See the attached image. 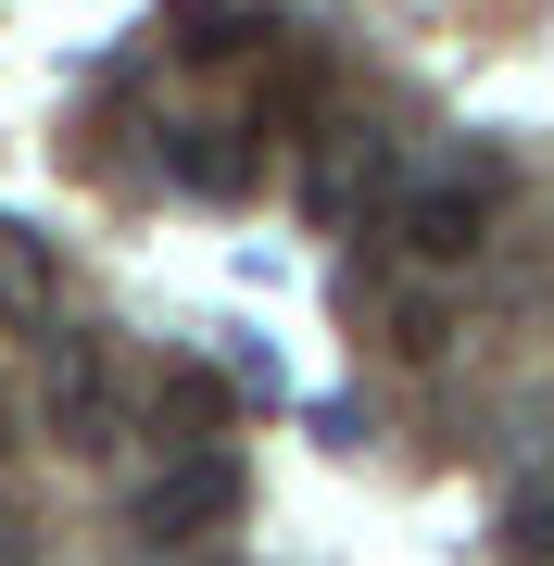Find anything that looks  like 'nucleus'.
<instances>
[{"mask_svg":"<svg viewBox=\"0 0 554 566\" xmlns=\"http://www.w3.org/2000/svg\"><path fill=\"white\" fill-rule=\"evenodd\" d=\"M492 202H504V164H453V177H416L404 202H390V240L416 264H467L492 240Z\"/></svg>","mask_w":554,"mask_h":566,"instance_id":"obj_1","label":"nucleus"},{"mask_svg":"<svg viewBox=\"0 0 554 566\" xmlns=\"http://www.w3.org/2000/svg\"><path fill=\"white\" fill-rule=\"evenodd\" d=\"M227 516H240V465H227V453H189V465H165V479L139 491L151 542H202V528H227Z\"/></svg>","mask_w":554,"mask_h":566,"instance_id":"obj_2","label":"nucleus"},{"mask_svg":"<svg viewBox=\"0 0 554 566\" xmlns=\"http://www.w3.org/2000/svg\"><path fill=\"white\" fill-rule=\"evenodd\" d=\"M51 428H63V453H114V378H102V353H63L51 365Z\"/></svg>","mask_w":554,"mask_h":566,"instance_id":"obj_3","label":"nucleus"},{"mask_svg":"<svg viewBox=\"0 0 554 566\" xmlns=\"http://www.w3.org/2000/svg\"><path fill=\"white\" fill-rule=\"evenodd\" d=\"M366 177H378V139H366V126H328V151H315V214L353 227V214H366Z\"/></svg>","mask_w":554,"mask_h":566,"instance_id":"obj_4","label":"nucleus"},{"mask_svg":"<svg viewBox=\"0 0 554 566\" xmlns=\"http://www.w3.org/2000/svg\"><path fill=\"white\" fill-rule=\"evenodd\" d=\"M51 290H63V264L25 240L13 214H0V315H51Z\"/></svg>","mask_w":554,"mask_h":566,"instance_id":"obj_5","label":"nucleus"},{"mask_svg":"<svg viewBox=\"0 0 554 566\" xmlns=\"http://www.w3.org/2000/svg\"><path fill=\"white\" fill-rule=\"evenodd\" d=\"M177 177H189V189H215V202H227V189H252L240 126H177Z\"/></svg>","mask_w":554,"mask_h":566,"instance_id":"obj_6","label":"nucleus"},{"mask_svg":"<svg viewBox=\"0 0 554 566\" xmlns=\"http://www.w3.org/2000/svg\"><path fill=\"white\" fill-rule=\"evenodd\" d=\"M177 51L189 63H240L252 51V13H240V0H177Z\"/></svg>","mask_w":554,"mask_h":566,"instance_id":"obj_7","label":"nucleus"},{"mask_svg":"<svg viewBox=\"0 0 554 566\" xmlns=\"http://www.w3.org/2000/svg\"><path fill=\"white\" fill-rule=\"evenodd\" d=\"M165 416L189 428V441H215V428H227V365H177V378H165Z\"/></svg>","mask_w":554,"mask_h":566,"instance_id":"obj_8","label":"nucleus"},{"mask_svg":"<svg viewBox=\"0 0 554 566\" xmlns=\"http://www.w3.org/2000/svg\"><path fill=\"white\" fill-rule=\"evenodd\" d=\"M516 554H554V479L516 491Z\"/></svg>","mask_w":554,"mask_h":566,"instance_id":"obj_9","label":"nucleus"},{"mask_svg":"<svg viewBox=\"0 0 554 566\" xmlns=\"http://www.w3.org/2000/svg\"><path fill=\"white\" fill-rule=\"evenodd\" d=\"M0 453H13V428H0Z\"/></svg>","mask_w":554,"mask_h":566,"instance_id":"obj_10","label":"nucleus"}]
</instances>
